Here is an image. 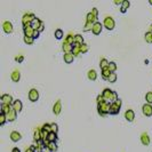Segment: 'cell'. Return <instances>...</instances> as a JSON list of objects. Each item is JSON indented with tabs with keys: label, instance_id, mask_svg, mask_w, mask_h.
Returning a JSON list of instances; mask_svg holds the SVG:
<instances>
[{
	"label": "cell",
	"instance_id": "cell-1",
	"mask_svg": "<svg viewBox=\"0 0 152 152\" xmlns=\"http://www.w3.org/2000/svg\"><path fill=\"white\" fill-rule=\"evenodd\" d=\"M102 95L104 96L105 102L111 103V104L114 103L117 100H119L117 92H114V91H112V89H110V88H105V89L102 92Z\"/></svg>",
	"mask_w": 152,
	"mask_h": 152
},
{
	"label": "cell",
	"instance_id": "cell-2",
	"mask_svg": "<svg viewBox=\"0 0 152 152\" xmlns=\"http://www.w3.org/2000/svg\"><path fill=\"white\" fill-rule=\"evenodd\" d=\"M110 110H111V103H102V104H97V111L98 114L102 117H105L106 114H110Z\"/></svg>",
	"mask_w": 152,
	"mask_h": 152
},
{
	"label": "cell",
	"instance_id": "cell-3",
	"mask_svg": "<svg viewBox=\"0 0 152 152\" xmlns=\"http://www.w3.org/2000/svg\"><path fill=\"white\" fill-rule=\"evenodd\" d=\"M37 19L34 14L32 13H28V14H24L23 17H22V24H23V28H26V26H31V23L32 21Z\"/></svg>",
	"mask_w": 152,
	"mask_h": 152
},
{
	"label": "cell",
	"instance_id": "cell-4",
	"mask_svg": "<svg viewBox=\"0 0 152 152\" xmlns=\"http://www.w3.org/2000/svg\"><path fill=\"white\" fill-rule=\"evenodd\" d=\"M121 105H122V102H121V100H120V98H119V100H117L114 103H112V104H111L110 114H113V116L118 114V113H119V111H120Z\"/></svg>",
	"mask_w": 152,
	"mask_h": 152
},
{
	"label": "cell",
	"instance_id": "cell-5",
	"mask_svg": "<svg viewBox=\"0 0 152 152\" xmlns=\"http://www.w3.org/2000/svg\"><path fill=\"white\" fill-rule=\"evenodd\" d=\"M103 26L106 28L108 30H113L114 26H116V22H114V20H113L111 16H106V17L104 19Z\"/></svg>",
	"mask_w": 152,
	"mask_h": 152
},
{
	"label": "cell",
	"instance_id": "cell-6",
	"mask_svg": "<svg viewBox=\"0 0 152 152\" xmlns=\"http://www.w3.org/2000/svg\"><path fill=\"white\" fill-rule=\"evenodd\" d=\"M142 112L145 117H151L152 116V104H149V103H145L143 104L142 106Z\"/></svg>",
	"mask_w": 152,
	"mask_h": 152
},
{
	"label": "cell",
	"instance_id": "cell-7",
	"mask_svg": "<svg viewBox=\"0 0 152 152\" xmlns=\"http://www.w3.org/2000/svg\"><path fill=\"white\" fill-rule=\"evenodd\" d=\"M29 100L31 102H37L39 100V92L36 88L30 89V92H29Z\"/></svg>",
	"mask_w": 152,
	"mask_h": 152
},
{
	"label": "cell",
	"instance_id": "cell-8",
	"mask_svg": "<svg viewBox=\"0 0 152 152\" xmlns=\"http://www.w3.org/2000/svg\"><path fill=\"white\" fill-rule=\"evenodd\" d=\"M14 103V100H13V96L9 95V94H4L1 96V104H7V105H13Z\"/></svg>",
	"mask_w": 152,
	"mask_h": 152
},
{
	"label": "cell",
	"instance_id": "cell-9",
	"mask_svg": "<svg viewBox=\"0 0 152 152\" xmlns=\"http://www.w3.org/2000/svg\"><path fill=\"white\" fill-rule=\"evenodd\" d=\"M3 29H4L5 33H7V34L12 33V32H13V30H14L13 24H12V22H9V21H5V22L3 23Z\"/></svg>",
	"mask_w": 152,
	"mask_h": 152
},
{
	"label": "cell",
	"instance_id": "cell-10",
	"mask_svg": "<svg viewBox=\"0 0 152 152\" xmlns=\"http://www.w3.org/2000/svg\"><path fill=\"white\" fill-rule=\"evenodd\" d=\"M102 29H103V24H102L101 22H98V21H97L96 23H94V26H93L92 32H93L95 36H98V34H101Z\"/></svg>",
	"mask_w": 152,
	"mask_h": 152
},
{
	"label": "cell",
	"instance_id": "cell-11",
	"mask_svg": "<svg viewBox=\"0 0 152 152\" xmlns=\"http://www.w3.org/2000/svg\"><path fill=\"white\" fill-rule=\"evenodd\" d=\"M6 118H7V121L12 122V121H14V120L17 118V112L12 108V110L6 114Z\"/></svg>",
	"mask_w": 152,
	"mask_h": 152
},
{
	"label": "cell",
	"instance_id": "cell-12",
	"mask_svg": "<svg viewBox=\"0 0 152 152\" xmlns=\"http://www.w3.org/2000/svg\"><path fill=\"white\" fill-rule=\"evenodd\" d=\"M125 119L127 120V121H129V122H132V121H134V119H135V112L133 111V110H127L126 112H125Z\"/></svg>",
	"mask_w": 152,
	"mask_h": 152
},
{
	"label": "cell",
	"instance_id": "cell-13",
	"mask_svg": "<svg viewBox=\"0 0 152 152\" xmlns=\"http://www.w3.org/2000/svg\"><path fill=\"white\" fill-rule=\"evenodd\" d=\"M11 79L14 81V83H19L20 79H21V72L19 70H14L11 74Z\"/></svg>",
	"mask_w": 152,
	"mask_h": 152
},
{
	"label": "cell",
	"instance_id": "cell-14",
	"mask_svg": "<svg viewBox=\"0 0 152 152\" xmlns=\"http://www.w3.org/2000/svg\"><path fill=\"white\" fill-rule=\"evenodd\" d=\"M53 112H54V114H56V116H58V114L62 112V103H61L59 100L54 104V106H53Z\"/></svg>",
	"mask_w": 152,
	"mask_h": 152
},
{
	"label": "cell",
	"instance_id": "cell-15",
	"mask_svg": "<svg viewBox=\"0 0 152 152\" xmlns=\"http://www.w3.org/2000/svg\"><path fill=\"white\" fill-rule=\"evenodd\" d=\"M12 106L16 112H21L22 109H23V104H22V102L20 100H14V103H13Z\"/></svg>",
	"mask_w": 152,
	"mask_h": 152
},
{
	"label": "cell",
	"instance_id": "cell-16",
	"mask_svg": "<svg viewBox=\"0 0 152 152\" xmlns=\"http://www.w3.org/2000/svg\"><path fill=\"white\" fill-rule=\"evenodd\" d=\"M97 17L98 16H96L93 12H89L88 14H87V17H86V22H91V23H96L97 22Z\"/></svg>",
	"mask_w": 152,
	"mask_h": 152
},
{
	"label": "cell",
	"instance_id": "cell-17",
	"mask_svg": "<svg viewBox=\"0 0 152 152\" xmlns=\"http://www.w3.org/2000/svg\"><path fill=\"white\" fill-rule=\"evenodd\" d=\"M33 139H34V142H40L41 141V128H34Z\"/></svg>",
	"mask_w": 152,
	"mask_h": 152
},
{
	"label": "cell",
	"instance_id": "cell-18",
	"mask_svg": "<svg viewBox=\"0 0 152 152\" xmlns=\"http://www.w3.org/2000/svg\"><path fill=\"white\" fill-rule=\"evenodd\" d=\"M21 138H22V134L21 133L16 132V130H14V132L11 133V139L13 142H19V141H21Z\"/></svg>",
	"mask_w": 152,
	"mask_h": 152
},
{
	"label": "cell",
	"instance_id": "cell-19",
	"mask_svg": "<svg viewBox=\"0 0 152 152\" xmlns=\"http://www.w3.org/2000/svg\"><path fill=\"white\" fill-rule=\"evenodd\" d=\"M87 77H88V79H89V80L95 81V80L97 79V72H96L94 69H91V70L87 72Z\"/></svg>",
	"mask_w": 152,
	"mask_h": 152
},
{
	"label": "cell",
	"instance_id": "cell-20",
	"mask_svg": "<svg viewBox=\"0 0 152 152\" xmlns=\"http://www.w3.org/2000/svg\"><path fill=\"white\" fill-rule=\"evenodd\" d=\"M23 32H24V36L25 37H32L33 38L34 29L32 26H26V28H23Z\"/></svg>",
	"mask_w": 152,
	"mask_h": 152
},
{
	"label": "cell",
	"instance_id": "cell-21",
	"mask_svg": "<svg viewBox=\"0 0 152 152\" xmlns=\"http://www.w3.org/2000/svg\"><path fill=\"white\" fill-rule=\"evenodd\" d=\"M80 46H81V45H77V44H74V45H73L72 54L74 55V57H78V56L83 55V54H81V50H80Z\"/></svg>",
	"mask_w": 152,
	"mask_h": 152
},
{
	"label": "cell",
	"instance_id": "cell-22",
	"mask_svg": "<svg viewBox=\"0 0 152 152\" xmlns=\"http://www.w3.org/2000/svg\"><path fill=\"white\" fill-rule=\"evenodd\" d=\"M63 58H64V62H65V63L70 64V63L73 62V59H74V55H73L72 53H65L64 56H63Z\"/></svg>",
	"mask_w": 152,
	"mask_h": 152
},
{
	"label": "cell",
	"instance_id": "cell-23",
	"mask_svg": "<svg viewBox=\"0 0 152 152\" xmlns=\"http://www.w3.org/2000/svg\"><path fill=\"white\" fill-rule=\"evenodd\" d=\"M62 49H63V52H64V54L65 53H72V50H73V45H70V44H67V42H63V46H62Z\"/></svg>",
	"mask_w": 152,
	"mask_h": 152
},
{
	"label": "cell",
	"instance_id": "cell-24",
	"mask_svg": "<svg viewBox=\"0 0 152 152\" xmlns=\"http://www.w3.org/2000/svg\"><path fill=\"white\" fill-rule=\"evenodd\" d=\"M141 142L143 145H149L150 144V136L146 133H142L141 135Z\"/></svg>",
	"mask_w": 152,
	"mask_h": 152
},
{
	"label": "cell",
	"instance_id": "cell-25",
	"mask_svg": "<svg viewBox=\"0 0 152 152\" xmlns=\"http://www.w3.org/2000/svg\"><path fill=\"white\" fill-rule=\"evenodd\" d=\"M129 7H130V3L128 1V0H124V1H122V5H121V7H120V12H121L122 14H125Z\"/></svg>",
	"mask_w": 152,
	"mask_h": 152
},
{
	"label": "cell",
	"instance_id": "cell-26",
	"mask_svg": "<svg viewBox=\"0 0 152 152\" xmlns=\"http://www.w3.org/2000/svg\"><path fill=\"white\" fill-rule=\"evenodd\" d=\"M41 24H42V21H41L40 19H34V20L32 21V23H31V26H32L34 30H39V28L41 26Z\"/></svg>",
	"mask_w": 152,
	"mask_h": 152
},
{
	"label": "cell",
	"instance_id": "cell-27",
	"mask_svg": "<svg viewBox=\"0 0 152 152\" xmlns=\"http://www.w3.org/2000/svg\"><path fill=\"white\" fill-rule=\"evenodd\" d=\"M109 64H110V62H109L106 58H102V59L100 61V67H101V70L108 69V67H109Z\"/></svg>",
	"mask_w": 152,
	"mask_h": 152
},
{
	"label": "cell",
	"instance_id": "cell-28",
	"mask_svg": "<svg viewBox=\"0 0 152 152\" xmlns=\"http://www.w3.org/2000/svg\"><path fill=\"white\" fill-rule=\"evenodd\" d=\"M74 44H77V45H83L85 44L84 42V38L81 34H74Z\"/></svg>",
	"mask_w": 152,
	"mask_h": 152
},
{
	"label": "cell",
	"instance_id": "cell-29",
	"mask_svg": "<svg viewBox=\"0 0 152 152\" xmlns=\"http://www.w3.org/2000/svg\"><path fill=\"white\" fill-rule=\"evenodd\" d=\"M12 105H7V104H1V113H5L7 114L11 110H12Z\"/></svg>",
	"mask_w": 152,
	"mask_h": 152
},
{
	"label": "cell",
	"instance_id": "cell-30",
	"mask_svg": "<svg viewBox=\"0 0 152 152\" xmlns=\"http://www.w3.org/2000/svg\"><path fill=\"white\" fill-rule=\"evenodd\" d=\"M101 73H102V78H103L104 80H108L109 77H110V74H111V72H110L109 69H104V70H102Z\"/></svg>",
	"mask_w": 152,
	"mask_h": 152
},
{
	"label": "cell",
	"instance_id": "cell-31",
	"mask_svg": "<svg viewBox=\"0 0 152 152\" xmlns=\"http://www.w3.org/2000/svg\"><path fill=\"white\" fill-rule=\"evenodd\" d=\"M93 26H94L93 23H91V22H86L85 25H84V31H85V32L92 31V30H93Z\"/></svg>",
	"mask_w": 152,
	"mask_h": 152
},
{
	"label": "cell",
	"instance_id": "cell-32",
	"mask_svg": "<svg viewBox=\"0 0 152 152\" xmlns=\"http://www.w3.org/2000/svg\"><path fill=\"white\" fill-rule=\"evenodd\" d=\"M63 37H64V33H63V31H62L61 29L55 30V38H56L57 40H61Z\"/></svg>",
	"mask_w": 152,
	"mask_h": 152
},
{
	"label": "cell",
	"instance_id": "cell-33",
	"mask_svg": "<svg viewBox=\"0 0 152 152\" xmlns=\"http://www.w3.org/2000/svg\"><path fill=\"white\" fill-rule=\"evenodd\" d=\"M64 41L67 42V44H70V45H74V36H72V34H67L66 38L64 39Z\"/></svg>",
	"mask_w": 152,
	"mask_h": 152
},
{
	"label": "cell",
	"instance_id": "cell-34",
	"mask_svg": "<svg viewBox=\"0 0 152 152\" xmlns=\"http://www.w3.org/2000/svg\"><path fill=\"white\" fill-rule=\"evenodd\" d=\"M144 37H145V41L147 44H152V32L151 31H147Z\"/></svg>",
	"mask_w": 152,
	"mask_h": 152
},
{
	"label": "cell",
	"instance_id": "cell-35",
	"mask_svg": "<svg viewBox=\"0 0 152 152\" xmlns=\"http://www.w3.org/2000/svg\"><path fill=\"white\" fill-rule=\"evenodd\" d=\"M48 139H49V142H56L57 141V134L56 133H49V135H48Z\"/></svg>",
	"mask_w": 152,
	"mask_h": 152
},
{
	"label": "cell",
	"instance_id": "cell-36",
	"mask_svg": "<svg viewBox=\"0 0 152 152\" xmlns=\"http://www.w3.org/2000/svg\"><path fill=\"white\" fill-rule=\"evenodd\" d=\"M47 147H49V150L52 152H56L57 151V144H56V142H50Z\"/></svg>",
	"mask_w": 152,
	"mask_h": 152
},
{
	"label": "cell",
	"instance_id": "cell-37",
	"mask_svg": "<svg viewBox=\"0 0 152 152\" xmlns=\"http://www.w3.org/2000/svg\"><path fill=\"white\" fill-rule=\"evenodd\" d=\"M145 101L149 104H152V92H147L145 94Z\"/></svg>",
	"mask_w": 152,
	"mask_h": 152
},
{
	"label": "cell",
	"instance_id": "cell-38",
	"mask_svg": "<svg viewBox=\"0 0 152 152\" xmlns=\"http://www.w3.org/2000/svg\"><path fill=\"white\" fill-rule=\"evenodd\" d=\"M23 40H24V42H25L26 45H32V44L34 42V39H33L32 37H25V36H24Z\"/></svg>",
	"mask_w": 152,
	"mask_h": 152
},
{
	"label": "cell",
	"instance_id": "cell-39",
	"mask_svg": "<svg viewBox=\"0 0 152 152\" xmlns=\"http://www.w3.org/2000/svg\"><path fill=\"white\" fill-rule=\"evenodd\" d=\"M80 50H81V54H86L88 50H89V46L87 44H83L80 46Z\"/></svg>",
	"mask_w": 152,
	"mask_h": 152
},
{
	"label": "cell",
	"instance_id": "cell-40",
	"mask_svg": "<svg viewBox=\"0 0 152 152\" xmlns=\"http://www.w3.org/2000/svg\"><path fill=\"white\" fill-rule=\"evenodd\" d=\"M109 70H110V72L111 73H113V72H116V70H117V64L114 63V62H110V64H109V67H108Z\"/></svg>",
	"mask_w": 152,
	"mask_h": 152
},
{
	"label": "cell",
	"instance_id": "cell-41",
	"mask_svg": "<svg viewBox=\"0 0 152 152\" xmlns=\"http://www.w3.org/2000/svg\"><path fill=\"white\" fill-rule=\"evenodd\" d=\"M7 121V118H6V114L5 113H0V125L4 126Z\"/></svg>",
	"mask_w": 152,
	"mask_h": 152
},
{
	"label": "cell",
	"instance_id": "cell-42",
	"mask_svg": "<svg viewBox=\"0 0 152 152\" xmlns=\"http://www.w3.org/2000/svg\"><path fill=\"white\" fill-rule=\"evenodd\" d=\"M116 80H117V74L113 72V73H111V74H110V77H109L108 81H109V83H111V84H113V83H116Z\"/></svg>",
	"mask_w": 152,
	"mask_h": 152
},
{
	"label": "cell",
	"instance_id": "cell-43",
	"mask_svg": "<svg viewBox=\"0 0 152 152\" xmlns=\"http://www.w3.org/2000/svg\"><path fill=\"white\" fill-rule=\"evenodd\" d=\"M96 102H97V104H102V103H105V98H104V96H103L102 94L97 95V97H96Z\"/></svg>",
	"mask_w": 152,
	"mask_h": 152
},
{
	"label": "cell",
	"instance_id": "cell-44",
	"mask_svg": "<svg viewBox=\"0 0 152 152\" xmlns=\"http://www.w3.org/2000/svg\"><path fill=\"white\" fill-rule=\"evenodd\" d=\"M41 128H42L44 130H46L47 133H52V127H50V124H45Z\"/></svg>",
	"mask_w": 152,
	"mask_h": 152
},
{
	"label": "cell",
	"instance_id": "cell-45",
	"mask_svg": "<svg viewBox=\"0 0 152 152\" xmlns=\"http://www.w3.org/2000/svg\"><path fill=\"white\" fill-rule=\"evenodd\" d=\"M50 127H52V132L57 134V132H58V126H57V124L53 122V124H50Z\"/></svg>",
	"mask_w": 152,
	"mask_h": 152
},
{
	"label": "cell",
	"instance_id": "cell-46",
	"mask_svg": "<svg viewBox=\"0 0 152 152\" xmlns=\"http://www.w3.org/2000/svg\"><path fill=\"white\" fill-rule=\"evenodd\" d=\"M15 61H16L17 63H22V62L24 61V56H23V55H17V56L15 57Z\"/></svg>",
	"mask_w": 152,
	"mask_h": 152
},
{
	"label": "cell",
	"instance_id": "cell-47",
	"mask_svg": "<svg viewBox=\"0 0 152 152\" xmlns=\"http://www.w3.org/2000/svg\"><path fill=\"white\" fill-rule=\"evenodd\" d=\"M25 152H36V147H34V145H31L30 147H28V149L25 150Z\"/></svg>",
	"mask_w": 152,
	"mask_h": 152
},
{
	"label": "cell",
	"instance_id": "cell-48",
	"mask_svg": "<svg viewBox=\"0 0 152 152\" xmlns=\"http://www.w3.org/2000/svg\"><path fill=\"white\" fill-rule=\"evenodd\" d=\"M39 34H40V32H39L38 30H34V33H33V39L39 38Z\"/></svg>",
	"mask_w": 152,
	"mask_h": 152
},
{
	"label": "cell",
	"instance_id": "cell-49",
	"mask_svg": "<svg viewBox=\"0 0 152 152\" xmlns=\"http://www.w3.org/2000/svg\"><path fill=\"white\" fill-rule=\"evenodd\" d=\"M122 1L124 0H114V4L116 5H122Z\"/></svg>",
	"mask_w": 152,
	"mask_h": 152
},
{
	"label": "cell",
	"instance_id": "cell-50",
	"mask_svg": "<svg viewBox=\"0 0 152 152\" xmlns=\"http://www.w3.org/2000/svg\"><path fill=\"white\" fill-rule=\"evenodd\" d=\"M92 12H93L96 16H98V11H97V8H93V9H92Z\"/></svg>",
	"mask_w": 152,
	"mask_h": 152
},
{
	"label": "cell",
	"instance_id": "cell-51",
	"mask_svg": "<svg viewBox=\"0 0 152 152\" xmlns=\"http://www.w3.org/2000/svg\"><path fill=\"white\" fill-rule=\"evenodd\" d=\"M44 30H45V25H44V23H42V24H41V26L39 28V30H38V31H39V32H42Z\"/></svg>",
	"mask_w": 152,
	"mask_h": 152
},
{
	"label": "cell",
	"instance_id": "cell-52",
	"mask_svg": "<svg viewBox=\"0 0 152 152\" xmlns=\"http://www.w3.org/2000/svg\"><path fill=\"white\" fill-rule=\"evenodd\" d=\"M42 152H52V151L49 150V147H46V146H45L44 150H42Z\"/></svg>",
	"mask_w": 152,
	"mask_h": 152
},
{
	"label": "cell",
	"instance_id": "cell-53",
	"mask_svg": "<svg viewBox=\"0 0 152 152\" xmlns=\"http://www.w3.org/2000/svg\"><path fill=\"white\" fill-rule=\"evenodd\" d=\"M12 152H21V150H20L19 147H14V149L12 150Z\"/></svg>",
	"mask_w": 152,
	"mask_h": 152
},
{
	"label": "cell",
	"instance_id": "cell-54",
	"mask_svg": "<svg viewBox=\"0 0 152 152\" xmlns=\"http://www.w3.org/2000/svg\"><path fill=\"white\" fill-rule=\"evenodd\" d=\"M149 4H150V5L152 6V0H149Z\"/></svg>",
	"mask_w": 152,
	"mask_h": 152
},
{
	"label": "cell",
	"instance_id": "cell-55",
	"mask_svg": "<svg viewBox=\"0 0 152 152\" xmlns=\"http://www.w3.org/2000/svg\"><path fill=\"white\" fill-rule=\"evenodd\" d=\"M150 28H151V30H150V31H151V32H152V24H151V25H150Z\"/></svg>",
	"mask_w": 152,
	"mask_h": 152
}]
</instances>
